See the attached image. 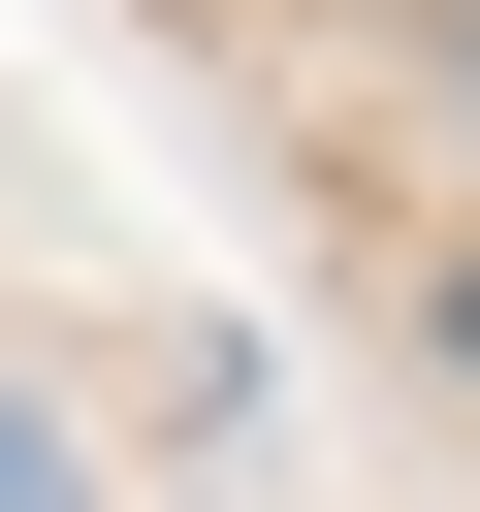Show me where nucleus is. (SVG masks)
I'll list each match as a JSON object with an SVG mask.
<instances>
[{
	"mask_svg": "<svg viewBox=\"0 0 480 512\" xmlns=\"http://www.w3.org/2000/svg\"><path fill=\"white\" fill-rule=\"evenodd\" d=\"M0 512H96V448H64V416H32V384H0Z\"/></svg>",
	"mask_w": 480,
	"mask_h": 512,
	"instance_id": "obj_1",
	"label": "nucleus"
},
{
	"mask_svg": "<svg viewBox=\"0 0 480 512\" xmlns=\"http://www.w3.org/2000/svg\"><path fill=\"white\" fill-rule=\"evenodd\" d=\"M448 96H480V0H448Z\"/></svg>",
	"mask_w": 480,
	"mask_h": 512,
	"instance_id": "obj_2",
	"label": "nucleus"
}]
</instances>
